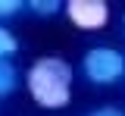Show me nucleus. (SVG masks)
<instances>
[{
    "label": "nucleus",
    "mask_w": 125,
    "mask_h": 116,
    "mask_svg": "<svg viewBox=\"0 0 125 116\" xmlns=\"http://www.w3.org/2000/svg\"><path fill=\"white\" fill-rule=\"evenodd\" d=\"M72 66L62 57H38L25 72L28 97L41 110H62L72 100Z\"/></svg>",
    "instance_id": "f257e3e1"
},
{
    "label": "nucleus",
    "mask_w": 125,
    "mask_h": 116,
    "mask_svg": "<svg viewBox=\"0 0 125 116\" xmlns=\"http://www.w3.org/2000/svg\"><path fill=\"white\" fill-rule=\"evenodd\" d=\"M16 88H19V69L10 60H0V100L13 97Z\"/></svg>",
    "instance_id": "20e7f679"
},
{
    "label": "nucleus",
    "mask_w": 125,
    "mask_h": 116,
    "mask_svg": "<svg viewBox=\"0 0 125 116\" xmlns=\"http://www.w3.org/2000/svg\"><path fill=\"white\" fill-rule=\"evenodd\" d=\"M81 72L91 85H116L125 75V53L116 47H91L81 57Z\"/></svg>",
    "instance_id": "f03ea898"
},
{
    "label": "nucleus",
    "mask_w": 125,
    "mask_h": 116,
    "mask_svg": "<svg viewBox=\"0 0 125 116\" xmlns=\"http://www.w3.org/2000/svg\"><path fill=\"white\" fill-rule=\"evenodd\" d=\"M28 10L38 13V16H56L62 6L56 3V0H28Z\"/></svg>",
    "instance_id": "423d86ee"
},
{
    "label": "nucleus",
    "mask_w": 125,
    "mask_h": 116,
    "mask_svg": "<svg viewBox=\"0 0 125 116\" xmlns=\"http://www.w3.org/2000/svg\"><path fill=\"white\" fill-rule=\"evenodd\" d=\"M91 116H125L119 107H97V110H91Z\"/></svg>",
    "instance_id": "6e6552de"
},
{
    "label": "nucleus",
    "mask_w": 125,
    "mask_h": 116,
    "mask_svg": "<svg viewBox=\"0 0 125 116\" xmlns=\"http://www.w3.org/2000/svg\"><path fill=\"white\" fill-rule=\"evenodd\" d=\"M69 22L81 32H100L109 25V3L106 0H69L66 6Z\"/></svg>",
    "instance_id": "7ed1b4c3"
},
{
    "label": "nucleus",
    "mask_w": 125,
    "mask_h": 116,
    "mask_svg": "<svg viewBox=\"0 0 125 116\" xmlns=\"http://www.w3.org/2000/svg\"><path fill=\"white\" fill-rule=\"evenodd\" d=\"M122 28H125V22H122Z\"/></svg>",
    "instance_id": "1a4fd4ad"
},
{
    "label": "nucleus",
    "mask_w": 125,
    "mask_h": 116,
    "mask_svg": "<svg viewBox=\"0 0 125 116\" xmlns=\"http://www.w3.org/2000/svg\"><path fill=\"white\" fill-rule=\"evenodd\" d=\"M22 10H25L22 0H0V25H3L6 19H13L16 13H22Z\"/></svg>",
    "instance_id": "0eeeda50"
},
{
    "label": "nucleus",
    "mask_w": 125,
    "mask_h": 116,
    "mask_svg": "<svg viewBox=\"0 0 125 116\" xmlns=\"http://www.w3.org/2000/svg\"><path fill=\"white\" fill-rule=\"evenodd\" d=\"M19 53V41H16V35L6 28V25H0V60H10Z\"/></svg>",
    "instance_id": "39448f33"
}]
</instances>
